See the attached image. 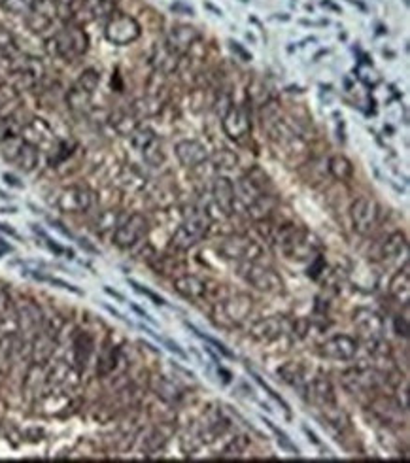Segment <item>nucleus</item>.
<instances>
[{
  "instance_id": "c85d7f7f",
  "label": "nucleus",
  "mask_w": 410,
  "mask_h": 463,
  "mask_svg": "<svg viewBox=\"0 0 410 463\" xmlns=\"http://www.w3.org/2000/svg\"><path fill=\"white\" fill-rule=\"evenodd\" d=\"M408 244H406V236L401 231L393 232L386 238L384 246H382V258L386 261H393L401 256V252H406Z\"/></svg>"
},
{
  "instance_id": "cd10ccee",
  "label": "nucleus",
  "mask_w": 410,
  "mask_h": 463,
  "mask_svg": "<svg viewBox=\"0 0 410 463\" xmlns=\"http://www.w3.org/2000/svg\"><path fill=\"white\" fill-rule=\"evenodd\" d=\"M19 108V94L10 84H0V118L8 120Z\"/></svg>"
},
{
  "instance_id": "f257e3e1",
  "label": "nucleus",
  "mask_w": 410,
  "mask_h": 463,
  "mask_svg": "<svg viewBox=\"0 0 410 463\" xmlns=\"http://www.w3.org/2000/svg\"><path fill=\"white\" fill-rule=\"evenodd\" d=\"M274 242L284 250V254L290 259H310L320 252V242L310 234L295 225H284L274 234Z\"/></svg>"
},
{
  "instance_id": "1a4fd4ad",
  "label": "nucleus",
  "mask_w": 410,
  "mask_h": 463,
  "mask_svg": "<svg viewBox=\"0 0 410 463\" xmlns=\"http://www.w3.org/2000/svg\"><path fill=\"white\" fill-rule=\"evenodd\" d=\"M148 232V220L142 214H132L120 223L114 231V244L120 248H132Z\"/></svg>"
},
{
  "instance_id": "412c9836",
  "label": "nucleus",
  "mask_w": 410,
  "mask_h": 463,
  "mask_svg": "<svg viewBox=\"0 0 410 463\" xmlns=\"http://www.w3.org/2000/svg\"><path fill=\"white\" fill-rule=\"evenodd\" d=\"M284 329H286V322L280 316H272V318H265V320H259L257 324H254L252 329H250V334L256 340L270 342V340L278 338L284 333Z\"/></svg>"
},
{
  "instance_id": "f3484780",
  "label": "nucleus",
  "mask_w": 410,
  "mask_h": 463,
  "mask_svg": "<svg viewBox=\"0 0 410 463\" xmlns=\"http://www.w3.org/2000/svg\"><path fill=\"white\" fill-rule=\"evenodd\" d=\"M21 138L32 144L38 150H46V148H52L53 142H55V134L53 130L50 129V125L44 120H32L30 123H26L23 129L19 130Z\"/></svg>"
},
{
  "instance_id": "f03ea898",
  "label": "nucleus",
  "mask_w": 410,
  "mask_h": 463,
  "mask_svg": "<svg viewBox=\"0 0 410 463\" xmlns=\"http://www.w3.org/2000/svg\"><path fill=\"white\" fill-rule=\"evenodd\" d=\"M50 52L64 60H74L87 52V34L80 25H66L48 40Z\"/></svg>"
},
{
  "instance_id": "2eb2a0df",
  "label": "nucleus",
  "mask_w": 410,
  "mask_h": 463,
  "mask_svg": "<svg viewBox=\"0 0 410 463\" xmlns=\"http://www.w3.org/2000/svg\"><path fill=\"white\" fill-rule=\"evenodd\" d=\"M57 16H59V12H57V6L53 0H36L30 14L26 16V23L30 26V30L44 32L53 25Z\"/></svg>"
},
{
  "instance_id": "f704fd0d",
  "label": "nucleus",
  "mask_w": 410,
  "mask_h": 463,
  "mask_svg": "<svg viewBox=\"0 0 410 463\" xmlns=\"http://www.w3.org/2000/svg\"><path fill=\"white\" fill-rule=\"evenodd\" d=\"M278 374L288 382V384H291V386L295 388H302V382H304V378H302V369H300L297 363H286L284 367H280L278 369Z\"/></svg>"
},
{
  "instance_id": "a211bd4d",
  "label": "nucleus",
  "mask_w": 410,
  "mask_h": 463,
  "mask_svg": "<svg viewBox=\"0 0 410 463\" xmlns=\"http://www.w3.org/2000/svg\"><path fill=\"white\" fill-rule=\"evenodd\" d=\"M196 40H200V32L196 28L189 25H178L168 32L164 44L170 48L172 52H176L178 55H184Z\"/></svg>"
},
{
  "instance_id": "9b49d317",
  "label": "nucleus",
  "mask_w": 410,
  "mask_h": 463,
  "mask_svg": "<svg viewBox=\"0 0 410 463\" xmlns=\"http://www.w3.org/2000/svg\"><path fill=\"white\" fill-rule=\"evenodd\" d=\"M130 138H132L134 148H136L138 152L142 154V157H144V161L148 164H152V166H159V164L164 161L161 142H159L157 134H155L152 129H146V127L138 129L136 127V130L130 134Z\"/></svg>"
},
{
  "instance_id": "4c0bfd02",
  "label": "nucleus",
  "mask_w": 410,
  "mask_h": 463,
  "mask_svg": "<svg viewBox=\"0 0 410 463\" xmlns=\"http://www.w3.org/2000/svg\"><path fill=\"white\" fill-rule=\"evenodd\" d=\"M121 223V216L120 212H116V210H106V212H102V214L98 216V220H96V232H106V231H116L118 227H120Z\"/></svg>"
},
{
  "instance_id": "bb28decb",
  "label": "nucleus",
  "mask_w": 410,
  "mask_h": 463,
  "mask_svg": "<svg viewBox=\"0 0 410 463\" xmlns=\"http://www.w3.org/2000/svg\"><path fill=\"white\" fill-rule=\"evenodd\" d=\"M38 161H40V150L23 140V144H21V148H19V152H18V155H16V159H14V163L18 164L21 170L32 172L36 166H38Z\"/></svg>"
},
{
  "instance_id": "423d86ee",
  "label": "nucleus",
  "mask_w": 410,
  "mask_h": 463,
  "mask_svg": "<svg viewBox=\"0 0 410 463\" xmlns=\"http://www.w3.org/2000/svg\"><path fill=\"white\" fill-rule=\"evenodd\" d=\"M57 208L64 214H84L89 212L96 202V195L93 189L84 186H70L59 191L57 195Z\"/></svg>"
},
{
  "instance_id": "6ab92c4d",
  "label": "nucleus",
  "mask_w": 410,
  "mask_h": 463,
  "mask_svg": "<svg viewBox=\"0 0 410 463\" xmlns=\"http://www.w3.org/2000/svg\"><path fill=\"white\" fill-rule=\"evenodd\" d=\"M176 157L188 168H195L206 161V148L196 140H182L176 144Z\"/></svg>"
},
{
  "instance_id": "2f4dec72",
  "label": "nucleus",
  "mask_w": 410,
  "mask_h": 463,
  "mask_svg": "<svg viewBox=\"0 0 410 463\" xmlns=\"http://www.w3.org/2000/svg\"><path fill=\"white\" fill-rule=\"evenodd\" d=\"M329 172L333 174L336 180L348 182L354 176V164L348 157L344 155H333L329 159Z\"/></svg>"
},
{
  "instance_id": "c03bdc74",
  "label": "nucleus",
  "mask_w": 410,
  "mask_h": 463,
  "mask_svg": "<svg viewBox=\"0 0 410 463\" xmlns=\"http://www.w3.org/2000/svg\"><path fill=\"white\" fill-rule=\"evenodd\" d=\"M14 306H12V299H10V293L8 290L0 284V320L6 316L8 312H12Z\"/></svg>"
},
{
  "instance_id": "9d476101",
  "label": "nucleus",
  "mask_w": 410,
  "mask_h": 463,
  "mask_svg": "<svg viewBox=\"0 0 410 463\" xmlns=\"http://www.w3.org/2000/svg\"><path fill=\"white\" fill-rule=\"evenodd\" d=\"M352 223L356 227V231L361 234H368L376 227V223L380 220V204L374 198L359 197L350 208Z\"/></svg>"
},
{
  "instance_id": "6e6552de",
  "label": "nucleus",
  "mask_w": 410,
  "mask_h": 463,
  "mask_svg": "<svg viewBox=\"0 0 410 463\" xmlns=\"http://www.w3.org/2000/svg\"><path fill=\"white\" fill-rule=\"evenodd\" d=\"M208 229V216L204 212H193L186 222L178 227V231L172 236V244L180 250H186L193 246L204 236Z\"/></svg>"
},
{
  "instance_id": "79ce46f5",
  "label": "nucleus",
  "mask_w": 410,
  "mask_h": 463,
  "mask_svg": "<svg viewBox=\"0 0 410 463\" xmlns=\"http://www.w3.org/2000/svg\"><path fill=\"white\" fill-rule=\"evenodd\" d=\"M114 125H116V129L120 130L121 134H132L136 130V123L128 116H120V120L114 121Z\"/></svg>"
},
{
  "instance_id": "72a5a7b5",
  "label": "nucleus",
  "mask_w": 410,
  "mask_h": 463,
  "mask_svg": "<svg viewBox=\"0 0 410 463\" xmlns=\"http://www.w3.org/2000/svg\"><path fill=\"white\" fill-rule=\"evenodd\" d=\"M66 102L72 110L84 112L91 106V93H87L84 89H80L78 86H74L66 94Z\"/></svg>"
},
{
  "instance_id": "a19ab883",
  "label": "nucleus",
  "mask_w": 410,
  "mask_h": 463,
  "mask_svg": "<svg viewBox=\"0 0 410 463\" xmlns=\"http://www.w3.org/2000/svg\"><path fill=\"white\" fill-rule=\"evenodd\" d=\"M188 327L191 329V331H193V333L196 334V336H200V338H204L206 342H210L212 346H216V350H218V352H222L223 356H225V358H232V354L229 352V350H227V348H225V346H223V344L220 342V340H216V338H212V336H208V334L200 333V331H198V329H196L195 326H191V324H188Z\"/></svg>"
},
{
  "instance_id": "ea45409f",
  "label": "nucleus",
  "mask_w": 410,
  "mask_h": 463,
  "mask_svg": "<svg viewBox=\"0 0 410 463\" xmlns=\"http://www.w3.org/2000/svg\"><path fill=\"white\" fill-rule=\"evenodd\" d=\"M212 161L216 163L218 168H231V166H234V164L238 163L236 155H232L231 152H227V150H222L220 154H216L214 157H212Z\"/></svg>"
},
{
  "instance_id": "7ed1b4c3",
  "label": "nucleus",
  "mask_w": 410,
  "mask_h": 463,
  "mask_svg": "<svg viewBox=\"0 0 410 463\" xmlns=\"http://www.w3.org/2000/svg\"><path fill=\"white\" fill-rule=\"evenodd\" d=\"M254 306V300L248 295H234V297H223L222 300L214 302L212 318L218 326L222 327H236L250 316Z\"/></svg>"
},
{
  "instance_id": "aec40b11",
  "label": "nucleus",
  "mask_w": 410,
  "mask_h": 463,
  "mask_svg": "<svg viewBox=\"0 0 410 463\" xmlns=\"http://www.w3.org/2000/svg\"><path fill=\"white\" fill-rule=\"evenodd\" d=\"M212 195H214V202L220 208V212L225 216H231L234 212V188L232 184L225 176H218L214 180V188H212Z\"/></svg>"
},
{
  "instance_id": "f8f14e48",
  "label": "nucleus",
  "mask_w": 410,
  "mask_h": 463,
  "mask_svg": "<svg viewBox=\"0 0 410 463\" xmlns=\"http://www.w3.org/2000/svg\"><path fill=\"white\" fill-rule=\"evenodd\" d=\"M222 127L225 134L231 140H244L252 130V121H250V114L242 106H231L227 114L223 116Z\"/></svg>"
},
{
  "instance_id": "473e14b6",
  "label": "nucleus",
  "mask_w": 410,
  "mask_h": 463,
  "mask_svg": "<svg viewBox=\"0 0 410 463\" xmlns=\"http://www.w3.org/2000/svg\"><path fill=\"white\" fill-rule=\"evenodd\" d=\"M180 57H182V55H178L176 52H172L170 48L164 44V46H161V50L155 52V64H157V68L161 70V72L168 74V72H174V70H176Z\"/></svg>"
},
{
  "instance_id": "8fccbe9b",
  "label": "nucleus",
  "mask_w": 410,
  "mask_h": 463,
  "mask_svg": "<svg viewBox=\"0 0 410 463\" xmlns=\"http://www.w3.org/2000/svg\"><path fill=\"white\" fill-rule=\"evenodd\" d=\"M164 342H166V346L170 348L172 352H176V354H178L180 358H186V354H184V352H182V350H180V348H178V344H172L170 340H164Z\"/></svg>"
},
{
  "instance_id": "20e7f679",
  "label": "nucleus",
  "mask_w": 410,
  "mask_h": 463,
  "mask_svg": "<svg viewBox=\"0 0 410 463\" xmlns=\"http://www.w3.org/2000/svg\"><path fill=\"white\" fill-rule=\"evenodd\" d=\"M240 274L244 276V280L254 286L256 290L265 293H276L282 292L284 282L280 274L270 268V266L261 265L259 261H244L240 265Z\"/></svg>"
},
{
  "instance_id": "dca6fc26",
  "label": "nucleus",
  "mask_w": 410,
  "mask_h": 463,
  "mask_svg": "<svg viewBox=\"0 0 410 463\" xmlns=\"http://www.w3.org/2000/svg\"><path fill=\"white\" fill-rule=\"evenodd\" d=\"M16 314H18V329H21L23 333L30 334V336H34L46 322L42 308L34 304L32 300H23L16 308Z\"/></svg>"
},
{
  "instance_id": "09e8293b",
  "label": "nucleus",
  "mask_w": 410,
  "mask_h": 463,
  "mask_svg": "<svg viewBox=\"0 0 410 463\" xmlns=\"http://www.w3.org/2000/svg\"><path fill=\"white\" fill-rule=\"evenodd\" d=\"M395 329H397V333L402 334V336H408V320L397 316L395 318Z\"/></svg>"
},
{
  "instance_id": "ddd939ff",
  "label": "nucleus",
  "mask_w": 410,
  "mask_h": 463,
  "mask_svg": "<svg viewBox=\"0 0 410 463\" xmlns=\"http://www.w3.org/2000/svg\"><path fill=\"white\" fill-rule=\"evenodd\" d=\"M322 354L329 360L350 361L358 354V340L348 334H336L322 344Z\"/></svg>"
},
{
  "instance_id": "a18cd8bd",
  "label": "nucleus",
  "mask_w": 410,
  "mask_h": 463,
  "mask_svg": "<svg viewBox=\"0 0 410 463\" xmlns=\"http://www.w3.org/2000/svg\"><path fill=\"white\" fill-rule=\"evenodd\" d=\"M159 384H161V390L157 388V392L161 394V397H164V399H168V401H174V399H178V397H180V392H178V390L172 386V384H168L166 380H162V378H159Z\"/></svg>"
},
{
  "instance_id": "37998d69",
  "label": "nucleus",
  "mask_w": 410,
  "mask_h": 463,
  "mask_svg": "<svg viewBox=\"0 0 410 463\" xmlns=\"http://www.w3.org/2000/svg\"><path fill=\"white\" fill-rule=\"evenodd\" d=\"M18 52L16 42L6 28H0V53H14Z\"/></svg>"
},
{
  "instance_id": "3c124183",
  "label": "nucleus",
  "mask_w": 410,
  "mask_h": 463,
  "mask_svg": "<svg viewBox=\"0 0 410 463\" xmlns=\"http://www.w3.org/2000/svg\"><path fill=\"white\" fill-rule=\"evenodd\" d=\"M0 4H2V0H0Z\"/></svg>"
},
{
  "instance_id": "de8ad7c7",
  "label": "nucleus",
  "mask_w": 410,
  "mask_h": 463,
  "mask_svg": "<svg viewBox=\"0 0 410 463\" xmlns=\"http://www.w3.org/2000/svg\"><path fill=\"white\" fill-rule=\"evenodd\" d=\"M53 2H55L59 14H70L72 8H74V4H76V0H53Z\"/></svg>"
},
{
  "instance_id": "7c9ffc66",
  "label": "nucleus",
  "mask_w": 410,
  "mask_h": 463,
  "mask_svg": "<svg viewBox=\"0 0 410 463\" xmlns=\"http://www.w3.org/2000/svg\"><path fill=\"white\" fill-rule=\"evenodd\" d=\"M274 206H276V198L270 197V195L261 193V195L248 206V214L252 216L256 222H261V220H265L266 216L272 212Z\"/></svg>"
},
{
  "instance_id": "58836bf2",
  "label": "nucleus",
  "mask_w": 410,
  "mask_h": 463,
  "mask_svg": "<svg viewBox=\"0 0 410 463\" xmlns=\"http://www.w3.org/2000/svg\"><path fill=\"white\" fill-rule=\"evenodd\" d=\"M98 84H100V76H98V72H96V70H93V68H87V70H84V72L80 74L76 86L80 87V89L87 91V93L93 94L94 91H96Z\"/></svg>"
},
{
  "instance_id": "4be33fe9",
  "label": "nucleus",
  "mask_w": 410,
  "mask_h": 463,
  "mask_svg": "<svg viewBox=\"0 0 410 463\" xmlns=\"http://www.w3.org/2000/svg\"><path fill=\"white\" fill-rule=\"evenodd\" d=\"M354 324L363 336H367L368 340H376L382 338V329H384V322L382 318L370 312V310H358V314L354 316Z\"/></svg>"
},
{
  "instance_id": "c9c22d12",
  "label": "nucleus",
  "mask_w": 410,
  "mask_h": 463,
  "mask_svg": "<svg viewBox=\"0 0 410 463\" xmlns=\"http://www.w3.org/2000/svg\"><path fill=\"white\" fill-rule=\"evenodd\" d=\"M36 0H2V8L6 10L12 16H18V18H26L30 14V10L34 6Z\"/></svg>"
},
{
  "instance_id": "b1692460",
  "label": "nucleus",
  "mask_w": 410,
  "mask_h": 463,
  "mask_svg": "<svg viewBox=\"0 0 410 463\" xmlns=\"http://www.w3.org/2000/svg\"><path fill=\"white\" fill-rule=\"evenodd\" d=\"M94 340L89 333H80L74 340V365L78 370H84L93 354Z\"/></svg>"
},
{
  "instance_id": "0eeeda50",
  "label": "nucleus",
  "mask_w": 410,
  "mask_h": 463,
  "mask_svg": "<svg viewBox=\"0 0 410 463\" xmlns=\"http://www.w3.org/2000/svg\"><path fill=\"white\" fill-rule=\"evenodd\" d=\"M140 32H142V28L138 25V21L127 14L112 16L106 23V28H104L106 40L114 46H128L140 38Z\"/></svg>"
},
{
  "instance_id": "e433bc0d",
  "label": "nucleus",
  "mask_w": 410,
  "mask_h": 463,
  "mask_svg": "<svg viewBox=\"0 0 410 463\" xmlns=\"http://www.w3.org/2000/svg\"><path fill=\"white\" fill-rule=\"evenodd\" d=\"M114 2L116 0H86V10L89 12V16L94 19L108 18V16H112Z\"/></svg>"
},
{
  "instance_id": "393cba45",
  "label": "nucleus",
  "mask_w": 410,
  "mask_h": 463,
  "mask_svg": "<svg viewBox=\"0 0 410 463\" xmlns=\"http://www.w3.org/2000/svg\"><path fill=\"white\" fill-rule=\"evenodd\" d=\"M390 293H392V297H395V299L399 300V302H402V304L408 302V297H410L408 263H404L402 270H399V272L392 278V282H390Z\"/></svg>"
},
{
  "instance_id": "a878e982",
  "label": "nucleus",
  "mask_w": 410,
  "mask_h": 463,
  "mask_svg": "<svg viewBox=\"0 0 410 463\" xmlns=\"http://www.w3.org/2000/svg\"><path fill=\"white\" fill-rule=\"evenodd\" d=\"M263 193V189L259 186V182L254 180V176L248 174V176H242L238 182H236V191L234 195L244 202L246 206H250L254 200H256L259 195Z\"/></svg>"
},
{
  "instance_id": "49530a36",
  "label": "nucleus",
  "mask_w": 410,
  "mask_h": 463,
  "mask_svg": "<svg viewBox=\"0 0 410 463\" xmlns=\"http://www.w3.org/2000/svg\"><path fill=\"white\" fill-rule=\"evenodd\" d=\"M128 284H130V286H132V288H134L138 293H142V295H146V297H150V299L154 300L155 304H161V306H162V304H166L162 297H159V295H157V293H154V292H150V290H148V288H144V286H140V284L132 282V280H130Z\"/></svg>"
},
{
  "instance_id": "c756f323",
  "label": "nucleus",
  "mask_w": 410,
  "mask_h": 463,
  "mask_svg": "<svg viewBox=\"0 0 410 463\" xmlns=\"http://www.w3.org/2000/svg\"><path fill=\"white\" fill-rule=\"evenodd\" d=\"M118 358H120V350L112 344H106L102 352L98 356V363H96V372L98 376H108L112 370L118 365Z\"/></svg>"
},
{
  "instance_id": "5701e85b",
  "label": "nucleus",
  "mask_w": 410,
  "mask_h": 463,
  "mask_svg": "<svg viewBox=\"0 0 410 463\" xmlns=\"http://www.w3.org/2000/svg\"><path fill=\"white\" fill-rule=\"evenodd\" d=\"M308 390H310V397H312V401H314L316 404H320L322 408H324V406H331V404L336 403L333 384H331L327 378H324V376L316 378V380L310 384Z\"/></svg>"
},
{
  "instance_id": "39448f33",
  "label": "nucleus",
  "mask_w": 410,
  "mask_h": 463,
  "mask_svg": "<svg viewBox=\"0 0 410 463\" xmlns=\"http://www.w3.org/2000/svg\"><path fill=\"white\" fill-rule=\"evenodd\" d=\"M174 288H176V292L180 295H184L189 300H195V302H200V300L218 302L223 297H227V295H220V292H223L222 290L223 286L214 284V288H210V282H206V280L193 274H186L182 276V278H176L174 280Z\"/></svg>"
},
{
  "instance_id": "4468645a",
  "label": "nucleus",
  "mask_w": 410,
  "mask_h": 463,
  "mask_svg": "<svg viewBox=\"0 0 410 463\" xmlns=\"http://www.w3.org/2000/svg\"><path fill=\"white\" fill-rule=\"evenodd\" d=\"M223 256L227 259H236L240 263L244 261H259V258L263 256L261 246H257L256 242L246 240V238H231L223 244L220 248Z\"/></svg>"
}]
</instances>
